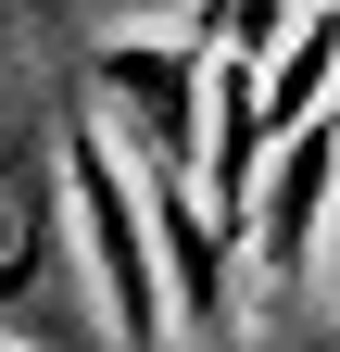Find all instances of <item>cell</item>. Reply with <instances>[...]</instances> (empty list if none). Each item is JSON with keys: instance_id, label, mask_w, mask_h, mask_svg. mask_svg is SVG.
Returning a JSON list of instances; mask_svg holds the SVG:
<instances>
[{"instance_id": "cell-1", "label": "cell", "mask_w": 340, "mask_h": 352, "mask_svg": "<svg viewBox=\"0 0 340 352\" xmlns=\"http://www.w3.org/2000/svg\"><path fill=\"white\" fill-rule=\"evenodd\" d=\"M215 25H139V38H101L89 51V88H76V113L114 126V151L139 176H202L215 151Z\"/></svg>"}, {"instance_id": "cell-2", "label": "cell", "mask_w": 340, "mask_h": 352, "mask_svg": "<svg viewBox=\"0 0 340 352\" xmlns=\"http://www.w3.org/2000/svg\"><path fill=\"white\" fill-rule=\"evenodd\" d=\"M63 189H76V252H89V277H101V302H114L126 352H151L164 327H177V277H164L151 189H139V164L114 151V126L63 113Z\"/></svg>"}, {"instance_id": "cell-3", "label": "cell", "mask_w": 340, "mask_h": 352, "mask_svg": "<svg viewBox=\"0 0 340 352\" xmlns=\"http://www.w3.org/2000/svg\"><path fill=\"white\" fill-rule=\"evenodd\" d=\"M63 227H76L63 139H38V113H0V302H38L63 277Z\"/></svg>"}]
</instances>
